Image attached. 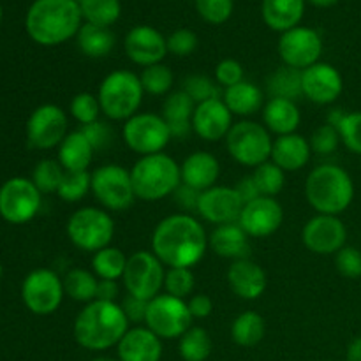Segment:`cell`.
<instances>
[{"label":"cell","mask_w":361,"mask_h":361,"mask_svg":"<svg viewBox=\"0 0 361 361\" xmlns=\"http://www.w3.org/2000/svg\"><path fill=\"white\" fill-rule=\"evenodd\" d=\"M204 226L187 212L168 215L152 233V252L168 268H192L207 254Z\"/></svg>","instance_id":"obj_1"},{"label":"cell","mask_w":361,"mask_h":361,"mask_svg":"<svg viewBox=\"0 0 361 361\" xmlns=\"http://www.w3.org/2000/svg\"><path fill=\"white\" fill-rule=\"evenodd\" d=\"M129 324L120 303L94 300L78 312L73 335L80 348L101 353L116 348L129 331Z\"/></svg>","instance_id":"obj_2"},{"label":"cell","mask_w":361,"mask_h":361,"mask_svg":"<svg viewBox=\"0 0 361 361\" xmlns=\"http://www.w3.org/2000/svg\"><path fill=\"white\" fill-rule=\"evenodd\" d=\"M81 21L76 0H35L25 18V27L37 44L59 46L80 32Z\"/></svg>","instance_id":"obj_3"},{"label":"cell","mask_w":361,"mask_h":361,"mask_svg":"<svg viewBox=\"0 0 361 361\" xmlns=\"http://www.w3.org/2000/svg\"><path fill=\"white\" fill-rule=\"evenodd\" d=\"M307 203L321 215H341L355 200V182L344 168L321 164L305 180Z\"/></svg>","instance_id":"obj_4"},{"label":"cell","mask_w":361,"mask_h":361,"mask_svg":"<svg viewBox=\"0 0 361 361\" xmlns=\"http://www.w3.org/2000/svg\"><path fill=\"white\" fill-rule=\"evenodd\" d=\"M130 180L136 200L154 203L175 194L182 183V171L175 159L161 152L137 159L130 168Z\"/></svg>","instance_id":"obj_5"},{"label":"cell","mask_w":361,"mask_h":361,"mask_svg":"<svg viewBox=\"0 0 361 361\" xmlns=\"http://www.w3.org/2000/svg\"><path fill=\"white\" fill-rule=\"evenodd\" d=\"M145 90L140 76L133 71L116 69L106 74L97 90L101 111L113 122H126L140 113Z\"/></svg>","instance_id":"obj_6"},{"label":"cell","mask_w":361,"mask_h":361,"mask_svg":"<svg viewBox=\"0 0 361 361\" xmlns=\"http://www.w3.org/2000/svg\"><path fill=\"white\" fill-rule=\"evenodd\" d=\"M67 236L76 249L95 254L111 245L115 236V221L104 208H78L67 221Z\"/></svg>","instance_id":"obj_7"},{"label":"cell","mask_w":361,"mask_h":361,"mask_svg":"<svg viewBox=\"0 0 361 361\" xmlns=\"http://www.w3.org/2000/svg\"><path fill=\"white\" fill-rule=\"evenodd\" d=\"M274 140L270 130L263 123L252 120H240L233 123L231 130L226 136V147L233 161L247 168H257L263 162L270 161Z\"/></svg>","instance_id":"obj_8"},{"label":"cell","mask_w":361,"mask_h":361,"mask_svg":"<svg viewBox=\"0 0 361 361\" xmlns=\"http://www.w3.org/2000/svg\"><path fill=\"white\" fill-rule=\"evenodd\" d=\"M194 317L190 316L185 300L161 293L148 302L145 326L154 331L162 341L180 338L190 326Z\"/></svg>","instance_id":"obj_9"},{"label":"cell","mask_w":361,"mask_h":361,"mask_svg":"<svg viewBox=\"0 0 361 361\" xmlns=\"http://www.w3.org/2000/svg\"><path fill=\"white\" fill-rule=\"evenodd\" d=\"M90 192L101 208L108 212L127 210L136 200L130 171L120 164H104L94 169Z\"/></svg>","instance_id":"obj_10"},{"label":"cell","mask_w":361,"mask_h":361,"mask_svg":"<svg viewBox=\"0 0 361 361\" xmlns=\"http://www.w3.org/2000/svg\"><path fill=\"white\" fill-rule=\"evenodd\" d=\"M122 137L127 147L140 157L161 154L173 140L168 122L162 115L150 111H140L126 120Z\"/></svg>","instance_id":"obj_11"},{"label":"cell","mask_w":361,"mask_h":361,"mask_svg":"<svg viewBox=\"0 0 361 361\" xmlns=\"http://www.w3.org/2000/svg\"><path fill=\"white\" fill-rule=\"evenodd\" d=\"M166 268L152 250H137L127 259L122 282L127 295L150 302L164 289Z\"/></svg>","instance_id":"obj_12"},{"label":"cell","mask_w":361,"mask_h":361,"mask_svg":"<svg viewBox=\"0 0 361 361\" xmlns=\"http://www.w3.org/2000/svg\"><path fill=\"white\" fill-rule=\"evenodd\" d=\"M63 281L49 268H37L23 279L21 300L35 316H49L62 305Z\"/></svg>","instance_id":"obj_13"},{"label":"cell","mask_w":361,"mask_h":361,"mask_svg":"<svg viewBox=\"0 0 361 361\" xmlns=\"http://www.w3.org/2000/svg\"><path fill=\"white\" fill-rule=\"evenodd\" d=\"M41 210V192L32 178L14 176L0 187V217L9 224H27Z\"/></svg>","instance_id":"obj_14"},{"label":"cell","mask_w":361,"mask_h":361,"mask_svg":"<svg viewBox=\"0 0 361 361\" xmlns=\"http://www.w3.org/2000/svg\"><path fill=\"white\" fill-rule=\"evenodd\" d=\"M67 113L56 104H42L32 111L27 122L28 143L39 150H51L59 147L67 136Z\"/></svg>","instance_id":"obj_15"},{"label":"cell","mask_w":361,"mask_h":361,"mask_svg":"<svg viewBox=\"0 0 361 361\" xmlns=\"http://www.w3.org/2000/svg\"><path fill=\"white\" fill-rule=\"evenodd\" d=\"M348 228L338 215H314L302 229V242L309 252L331 256L345 247Z\"/></svg>","instance_id":"obj_16"},{"label":"cell","mask_w":361,"mask_h":361,"mask_svg":"<svg viewBox=\"0 0 361 361\" xmlns=\"http://www.w3.org/2000/svg\"><path fill=\"white\" fill-rule=\"evenodd\" d=\"M279 55L284 66L303 71L319 62L323 55V39L319 32L309 27H295L279 39Z\"/></svg>","instance_id":"obj_17"},{"label":"cell","mask_w":361,"mask_h":361,"mask_svg":"<svg viewBox=\"0 0 361 361\" xmlns=\"http://www.w3.org/2000/svg\"><path fill=\"white\" fill-rule=\"evenodd\" d=\"M284 222V208L275 197L259 196L243 204L238 224L250 238H268Z\"/></svg>","instance_id":"obj_18"},{"label":"cell","mask_w":361,"mask_h":361,"mask_svg":"<svg viewBox=\"0 0 361 361\" xmlns=\"http://www.w3.org/2000/svg\"><path fill=\"white\" fill-rule=\"evenodd\" d=\"M303 97L319 106L331 104L344 90V78L331 63L317 62L302 71Z\"/></svg>","instance_id":"obj_19"},{"label":"cell","mask_w":361,"mask_h":361,"mask_svg":"<svg viewBox=\"0 0 361 361\" xmlns=\"http://www.w3.org/2000/svg\"><path fill=\"white\" fill-rule=\"evenodd\" d=\"M243 210V201L235 187L214 185L203 190L197 203V214L203 221L215 226H224L238 222Z\"/></svg>","instance_id":"obj_20"},{"label":"cell","mask_w":361,"mask_h":361,"mask_svg":"<svg viewBox=\"0 0 361 361\" xmlns=\"http://www.w3.org/2000/svg\"><path fill=\"white\" fill-rule=\"evenodd\" d=\"M123 46L130 62L143 69L161 63L168 55V39L150 25H137L130 28Z\"/></svg>","instance_id":"obj_21"},{"label":"cell","mask_w":361,"mask_h":361,"mask_svg":"<svg viewBox=\"0 0 361 361\" xmlns=\"http://www.w3.org/2000/svg\"><path fill=\"white\" fill-rule=\"evenodd\" d=\"M233 113L224 104L222 97L210 99L196 106L192 115V133L201 140L217 143L226 140L233 127Z\"/></svg>","instance_id":"obj_22"},{"label":"cell","mask_w":361,"mask_h":361,"mask_svg":"<svg viewBox=\"0 0 361 361\" xmlns=\"http://www.w3.org/2000/svg\"><path fill=\"white\" fill-rule=\"evenodd\" d=\"M228 284L229 289L235 293L238 298L252 302L261 298L267 291L268 277L263 267L252 259H238L233 261L228 268Z\"/></svg>","instance_id":"obj_23"},{"label":"cell","mask_w":361,"mask_h":361,"mask_svg":"<svg viewBox=\"0 0 361 361\" xmlns=\"http://www.w3.org/2000/svg\"><path fill=\"white\" fill-rule=\"evenodd\" d=\"M118 361H161L162 338L147 326L129 328L116 345Z\"/></svg>","instance_id":"obj_24"},{"label":"cell","mask_w":361,"mask_h":361,"mask_svg":"<svg viewBox=\"0 0 361 361\" xmlns=\"http://www.w3.org/2000/svg\"><path fill=\"white\" fill-rule=\"evenodd\" d=\"M312 157V148L309 140L298 133L277 136L271 145L270 161L275 162L284 173L300 171L309 164Z\"/></svg>","instance_id":"obj_25"},{"label":"cell","mask_w":361,"mask_h":361,"mask_svg":"<svg viewBox=\"0 0 361 361\" xmlns=\"http://www.w3.org/2000/svg\"><path fill=\"white\" fill-rule=\"evenodd\" d=\"M180 171H182V183L203 192L217 185V180L221 176V164L214 154L197 150L185 157V161L180 166Z\"/></svg>","instance_id":"obj_26"},{"label":"cell","mask_w":361,"mask_h":361,"mask_svg":"<svg viewBox=\"0 0 361 361\" xmlns=\"http://www.w3.org/2000/svg\"><path fill=\"white\" fill-rule=\"evenodd\" d=\"M196 102L183 90L171 92L162 102V118L168 122L173 140H187L192 133V115Z\"/></svg>","instance_id":"obj_27"},{"label":"cell","mask_w":361,"mask_h":361,"mask_svg":"<svg viewBox=\"0 0 361 361\" xmlns=\"http://www.w3.org/2000/svg\"><path fill=\"white\" fill-rule=\"evenodd\" d=\"M250 236L242 229L238 222L233 224L217 226L210 235V249L214 250L215 256L224 257V259L238 261L247 259L250 252Z\"/></svg>","instance_id":"obj_28"},{"label":"cell","mask_w":361,"mask_h":361,"mask_svg":"<svg viewBox=\"0 0 361 361\" xmlns=\"http://www.w3.org/2000/svg\"><path fill=\"white\" fill-rule=\"evenodd\" d=\"M263 122L270 133L277 134V136H286V134L296 133L300 122H302V113L295 101L270 97L264 102Z\"/></svg>","instance_id":"obj_29"},{"label":"cell","mask_w":361,"mask_h":361,"mask_svg":"<svg viewBox=\"0 0 361 361\" xmlns=\"http://www.w3.org/2000/svg\"><path fill=\"white\" fill-rule=\"evenodd\" d=\"M94 154V147L81 130L69 133L59 145V162L66 173L88 171Z\"/></svg>","instance_id":"obj_30"},{"label":"cell","mask_w":361,"mask_h":361,"mask_svg":"<svg viewBox=\"0 0 361 361\" xmlns=\"http://www.w3.org/2000/svg\"><path fill=\"white\" fill-rule=\"evenodd\" d=\"M222 101L233 113V116H242L243 120L256 115L257 111H263L264 108L263 90L256 83L247 80L240 81L235 87L226 88Z\"/></svg>","instance_id":"obj_31"},{"label":"cell","mask_w":361,"mask_h":361,"mask_svg":"<svg viewBox=\"0 0 361 361\" xmlns=\"http://www.w3.org/2000/svg\"><path fill=\"white\" fill-rule=\"evenodd\" d=\"M305 11V0H263L261 16L264 23L277 32H288L298 27Z\"/></svg>","instance_id":"obj_32"},{"label":"cell","mask_w":361,"mask_h":361,"mask_svg":"<svg viewBox=\"0 0 361 361\" xmlns=\"http://www.w3.org/2000/svg\"><path fill=\"white\" fill-rule=\"evenodd\" d=\"M76 42L83 55L90 56V59H102L113 51L116 39L109 28L83 23L76 34Z\"/></svg>","instance_id":"obj_33"},{"label":"cell","mask_w":361,"mask_h":361,"mask_svg":"<svg viewBox=\"0 0 361 361\" xmlns=\"http://www.w3.org/2000/svg\"><path fill=\"white\" fill-rule=\"evenodd\" d=\"M267 335V323L263 316L254 310L242 312L231 324V341L240 348H254Z\"/></svg>","instance_id":"obj_34"},{"label":"cell","mask_w":361,"mask_h":361,"mask_svg":"<svg viewBox=\"0 0 361 361\" xmlns=\"http://www.w3.org/2000/svg\"><path fill=\"white\" fill-rule=\"evenodd\" d=\"M267 92L270 94V97L289 99V101L296 102V99L303 95L302 71L289 66L279 67L268 76Z\"/></svg>","instance_id":"obj_35"},{"label":"cell","mask_w":361,"mask_h":361,"mask_svg":"<svg viewBox=\"0 0 361 361\" xmlns=\"http://www.w3.org/2000/svg\"><path fill=\"white\" fill-rule=\"evenodd\" d=\"M129 257L118 247H104L92 256V271L102 281H120L126 271Z\"/></svg>","instance_id":"obj_36"},{"label":"cell","mask_w":361,"mask_h":361,"mask_svg":"<svg viewBox=\"0 0 361 361\" xmlns=\"http://www.w3.org/2000/svg\"><path fill=\"white\" fill-rule=\"evenodd\" d=\"M63 281V291L71 300L80 303H90L97 295L99 279L95 277L94 271H88L85 268H73Z\"/></svg>","instance_id":"obj_37"},{"label":"cell","mask_w":361,"mask_h":361,"mask_svg":"<svg viewBox=\"0 0 361 361\" xmlns=\"http://www.w3.org/2000/svg\"><path fill=\"white\" fill-rule=\"evenodd\" d=\"M212 338L204 328L190 326L178 338V355L183 361H207L212 355Z\"/></svg>","instance_id":"obj_38"},{"label":"cell","mask_w":361,"mask_h":361,"mask_svg":"<svg viewBox=\"0 0 361 361\" xmlns=\"http://www.w3.org/2000/svg\"><path fill=\"white\" fill-rule=\"evenodd\" d=\"M80 9L81 16L85 18V23H92L106 28L116 23L120 13H122L120 0H81Z\"/></svg>","instance_id":"obj_39"},{"label":"cell","mask_w":361,"mask_h":361,"mask_svg":"<svg viewBox=\"0 0 361 361\" xmlns=\"http://www.w3.org/2000/svg\"><path fill=\"white\" fill-rule=\"evenodd\" d=\"M140 80L141 85H143L145 94L155 95V97L169 95L173 85H175V76H173L171 69L162 62L145 67L143 73L140 74Z\"/></svg>","instance_id":"obj_40"},{"label":"cell","mask_w":361,"mask_h":361,"mask_svg":"<svg viewBox=\"0 0 361 361\" xmlns=\"http://www.w3.org/2000/svg\"><path fill=\"white\" fill-rule=\"evenodd\" d=\"M252 178L259 189L261 196L275 197L282 192L286 185V173L279 168L275 162L267 161L261 166L254 168Z\"/></svg>","instance_id":"obj_41"},{"label":"cell","mask_w":361,"mask_h":361,"mask_svg":"<svg viewBox=\"0 0 361 361\" xmlns=\"http://www.w3.org/2000/svg\"><path fill=\"white\" fill-rule=\"evenodd\" d=\"M63 168L60 166L59 161L53 159H42L37 162L32 173V182L37 187L41 194H51L59 190L60 182L63 178Z\"/></svg>","instance_id":"obj_42"},{"label":"cell","mask_w":361,"mask_h":361,"mask_svg":"<svg viewBox=\"0 0 361 361\" xmlns=\"http://www.w3.org/2000/svg\"><path fill=\"white\" fill-rule=\"evenodd\" d=\"M92 189V173H63V178L60 182L59 197L66 203H78L83 200Z\"/></svg>","instance_id":"obj_43"},{"label":"cell","mask_w":361,"mask_h":361,"mask_svg":"<svg viewBox=\"0 0 361 361\" xmlns=\"http://www.w3.org/2000/svg\"><path fill=\"white\" fill-rule=\"evenodd\" d=\"M196 288L192 268H168L164 277V293L176 298H190Z\"/></svg>","instance_id":"obj_44"},{"label":"cell","mask_w":361,"mask_h":361,"mask_svg":"<svg viewBox=\"0 0 361 361\" xmlns=\"http://www.w3.org/2000/svg\"><path fill=\"white\" fill-rule=\"evenodd\" d=\"M69 113L81 127L97 122L102 113L97 95L90 94V92H80V94H76L73 97V101H71Z\"/></svg>","instance_id":"obj_45"},{"label":"cell","mask_w":361,"mask_h":361,"mask_svg":"<svg viewBox=\"0 0 361 361\" xmlns=\"http://www.w3.org/2000/svg\"><path fill=\"white\" fill-rule=\"evenodd\" d=\"M182 90L196 102V106L201 104V102L210 101V99L222 97L221 87L217 85V81L204 76V74H192V76H187L185 81H183Z\"/></svg>","instance_id":"obj_46"},{"label":"cell","mask_w":361,"mask_h":361,"mask_svg":"<svg viewBox=\"0 0 361 361\" xmlns=\"http://www.w3.org/2000/svg\"><path fill=\"white\" fill-rule=\"evenodd\" d=\"M337 130L341 143H344V147L353 154L361 155V111L345 113Z\"/></svg>","instance_id":"obj_47"},{"label":"cell","mask_w":361,"mask_h":361,"mask_svg":"<svg viewBox=\"0 0 361 361\" xmlns=\"http://www.w3.org/2000/svg\"><path fill=\"white\" fill-rule=\"evenodd\" d=\"M196 9L207 23L222 25L233 14V0H196Z\"/></svg>","instance_id":"obj_48"},{"label":"cell","mask_w":361,"mask_h":361,"mask_svg":"<svg viewBox=\"0 0 361 361\" xmlns=\"http://www.w3.org/2000/svg\"><path fill=\"white\" fill-rule=\"evenodd\" d=\"M309 143L310 148H312V154L331 155L341 145V136H338V130L334 126L324 123V126H319L314 130Z\"/></svg>","instance_id":"obj_49"},{"label":"cell","mask_w":361,"mask_h":361,"mask_svg":"<svg viewBox=\"0 0 361 361\" xmlns=\"http://www.w3.org/2000/svg\"><path fill=\"white\" fill-rule=\"evenodd\" d=\"M335 267L337 271L345 279L361 277V250L358 247L345 245L335 254Z\"/></svg>","instance_id":"obj_50"},{"label":"cell","mask_w":361,"mask_h":361,"mask_svg":"<svg viewBox=\"0 0 361 361\" xmlns=\"http://www.w3.org/2000/svg\"><path fill=\"white\" fill-rule=\"evenodd\" d=\"M215 81L221 88H229L238 85L240 81L245 80V73H243V66L235 59H224L217 63L215 67Z\"/></svg>","instance_id":"obj_51"},{"label":"cell","mask_w":361,"mask_h":361,"mask_svg":"<svg viewBox=\"0 0 361 361\" xmlns=\"http://www.w3.org/2000/svg\"><path fill=\"white\" fill-rule=\"evenodd\" d=\"M196 48L197 35L190 28H178L168 37V51L175 56H189Z\"/></svg>","instance_id":"obj_52"},{"label":"cell","mask_w":361,"mask_h":361,"mask_svg":"<svg viewBox=\"0 0 361 361\" xmlns=\"http://www.w3.org/2000/svg\"><path fill=\"white\" fill-rule=\"evenodd\" d=\"M80 130L87 136V140L90 141V145L94 147L95 152L104 150V148H108L113 141V129L109 127L108 122H102V120L83 126Z\"/></svg>","instance_id":"obj_53"},{"label":"cell","mask_w":361,"mask_h":361,"mask_svg":"<svg viewBox=\"0 0 361 361\" xmlns=\"http://www.w3.org/2000/svg\"><path fill=\"white\" fill-rule=\"evenodd\" d=\"M120 305H122V310L123 314H126L127 319H129V323H145L148 302L136 298V296L127 295Z\"/></svg>","instance_id":"obj_54"},{"label":"cell","mask_w":361,"mask_h":361,"mask_svg":"<svg viewBox=\"0 0 361 361\" xmlns=\"http://www.w3.org/2000/svg\"><path fill=\"white\" fill-rule=\"evenodd\" d=\"M173 196H175L176 204H178L180 208H183V210L187 212H197V203H200L201 196L200 190L192 189V187L185 185V183H180V187L175 190Z\"/></svg>","instance_id":"obj_55"},{"label":"cell","mask_w":361,"mask_h":361,"mask_svg":"<svg viewBox=\"0 0 361 361\" xmlns=\"http://www.w3.org/2000/svg\"><path fill=\"white\" fill-rule=\"evenodd\" d=\"M187 305H189L190 316L194 319H207L212 314V310H214V303H212L210 296L203 295V293H197V295L190 296Z\"/></svg>","instance_id":"obj_56"},{"label":"cell","mask_w":361,"mask_h":361,"mask_svg":"<svg viewBox=\"0 0 361 361\" xmlns=\"http://www.w3.org/2000/svg\"><path fill=\"white\" fill-rule=\"evenodd\" d=\"M235 189H236V192H238V196L242 197L243 204L261 196V192H259V189H257L256 182H254L252 175L245 176V178L240 180V182L235 185Z\"/></svg>","instance_id":"obj_57"},{"label":"cell","mask_w":361,"mask_h":361,"mask_svg":"<svg viewBox=\"0 0 361 361\" xmlns=\"http://www.w3.org/2000/svg\"><path fill=\"white\" fill-rule=\"evenodd\" d=\"M118 295H120V288L118 284H116V281H102V279H99L95 300H102V302H116Z\"/></svg>","instance_id":"obj_58"},{"label":"cell","mask_w":361,"mask_h":361,"mask_svg":"<svg viewBox=\"0 0 361 361\" xmlns=\"http://www.w3.org/2000/svg\"><path fill=\"white\" fill-rule=\"evenodd\" d=\"M345 361H361V335L351 341L345 351Z\"/></svg>","instance_id":"obj_59"},{"label":"cell","mask_w":361,"mask_h":361,"mask_svg":"<svg viewBox=\"0 0 361 361\" xmlns=\"http://www.w3.org/2000/svg\"><path fill=\"white\" fill-rule=\"evenodd\" d=\"M309 2L316 7H331V6H335L338 0H309Z\"/></svg>","instance_id":"obj_60"},{"label":"cell","mask_w":361,"mask_h":361,"mask_svg":"<svg viewBox=\"0 0 361 361\" xmlns=\"http://www.w3.org/2000/svg\"><path fill=\"white\" fill-rule=\"evenodd\" d=\"M90 361H118V358H109V356H97V358Z\"/></svg>","instance_id":"obj_61"},{"label":"cell","mask_w":361,"mask_h":361,"mask_svg":"<svg viewBox=\"0 0 361 361\" xmlns=\"http://www.w3.org/2000/svg\"><path fill=\"white\" fill-rule=\"evenodd\" d=\"M0 21H2V6H0Z\"/></svg>","instance_id":"obj_62"},{"label":"cell","mask_w":361,"mask_h":361,"mask_svg":"<svg viewBox=\"0 0 361 361\" xmlns=\"http://www.w3.org/2000/svg\"><path fill=\"white\" fill-rule=\"evenodd\" d=\"M0 279H2V263H0Z\"/></svg>","instance_id":"obj_63"}]
</instances>
